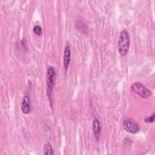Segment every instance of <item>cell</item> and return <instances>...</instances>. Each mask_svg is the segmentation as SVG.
<instances>
[{
	"label": "cell",
	"instance_id": "obj_1",
	"mask_svg": "<svg viewBox=\"0 0 155 155\" xmlns=\"http://www.w3.org/2000/svg\"><path fill=\"white\" fill-rule=\"evenodd\" d=\"M130 40L129 34L127 31H121L118 39V51L121 56H125L130 48Z\"/></svg>",
	"mask_w": 155,
	"mask_h": 155
},
{
	"label": "cell",
	"instance_id": "obj_2",
	"mask_svg": "<svg viewBox=\"0 0 155 155\" xmlns=\"http://www.w3.org/2000/svg\"><path fill=\"white\" fill-rule=\"evenodd\" d=\"M131 89L133 92L139 95L142 98L147 99L152 96V92L139 82L134 83L131 85Z\"/></svg>",
	"mask_w": 155,
	"mask_h": 155
},
{
	"label": "cell",
	"instance_id": "obj_3",
	"mask_svg": "<svg viewBox=\"0 0 155 155\" xmlns=\"http://www.w3.org/2000/svg\"><path fill=\"white\" fill-rule=\"evenodd\" d=\"M56 76V71L53 67H49L47 70L46 73V82H47V91L48 97H51V94L54 85Z\"/></svg>",
	"mask_w": 155,
	"mask_h": 155
},
{
	"label": "cell",
	"instance_id": "obj_4",
	"mask_svg": "<svg viewBox=\"0 0 155 155\" xmlns=\"http://www.w3.org/2000/svg\"><path fill=\"white\" fill-rule=\"evenodd\" d=\"M123 127L126 131L132 134L137 133L140 130L139 125L136 122L131 119L124 120L123 122Z\"/></svg>",
	"mask_w": 155,
	"mask_h": 155
},
{
	"label": "cell",
	"instance_id": "obj_5",
	"mask_svg": "<svg viewBox=\"0 0 155 155\" xmlns=\"http://www.w3.org/2000/svg\"><path fill=\"white\" fill-rule=\"evenodd\" d=\"M93 131L95 137L96 141H98L100 138V135L101 133V124L100 121L97 119H94L93 121L92 124Z\"/></svg>",
	"mask_w": 155,
	"mask_h": 155
},
{
	"label": "cell",
	"instance_id": "obj_6",
	"mask_svg": "<svg viewBox=\"0 0 155 155\" xmlns=\"http://www.w3.org/2000/svg\"><path fill=\"white\" fill-rule=\"evenodd\" d=\"M21 110L24 114H28L30 111V99L25 95L24 96L22 104H21Z\"/></svg>",
	"mask_w": 155,
	"mask_h": 155
},
{
	"label": "cell",
	"instance_id": "obj_7",
	"mask_svg": "<svg viewBox=\"0 0 155 155\" xmlns=\"http://www.w3.org/2000/svg\"><path fill=\"white\" fill-rule=\"evenodd\" d=\"M70 58H71V51L70 49V47L68 45H67L65 47L64 49V67L65 70H67L68 68L70 62Z\"/></svg>",
	"mask_w": 155,
	"mask_h": 155
},
{
	"label": "cell",
	"instance_id": "obj_8",
	"mask_svg": "<svg viewBox=\"0 0 155 155\" xmlns=\"http://www.w3.org/2000/svg\"><path fill=\"white\" fill-rule=\"evenodd\" d=\"M43 152L45 155H53L54 154L53 150L50 142H46L43 147Z\"/></svg>",
	"mask_w": 155,
	"mask_h": 155
},
{
	"label": "cell",
	"instance_id": "obj_9",
	"mask_svg": "<svg viewBox=\"0 0 155 155\" xmlns=\"http://www.w3.org/2000/svg\"><path fill=\"white\" fill-rule=\"evenodd\" d=\"M33 32L37 36H41L42 33V30L41 26L39 25H35L33 27Z\"/></svg>",
	"mask_w": 155,
	"mask_h": 155
},
{
	"label": "cell",
	"instance_id": "obj_10",
	"mask_svg": "<svg viewBox=\"0 0 155 155\" xmlns=\"http://www.w3.org/2000/svg\"><path fill=\"white\" fill-rule=\"evenodd\" d=\"M155 114L153 113L151 116H150L144 119V121L147 123H153L154 121Z\"/></svg>",
	"mask_w": 155,
	"mask_h": 155
}]
</instances>
